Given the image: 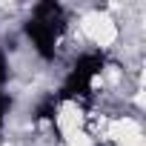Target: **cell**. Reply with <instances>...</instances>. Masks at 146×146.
I'll return each mask as SVG.
<instances>
[{"instance_id":"obj_1","label":"cell","mask_w":146,"mask_h":146,"mask_svg":"<svg viewBox=\"0 0 146 146\" xmlns=\"http://www.w3.org/2000/svg\"><path fill=\"white\" fill-rule=\"evenodd\" d=\"M103 66V54H86L75 63V69H72V75L63 86V98H75V95H89L92 89V78L100 72Z\"/></svg>"},{"instance_id":"obj_2","label":"cell","mask_w":146,"mask_h":146,"mask_svg":"<svg viewBox=\"0 0 146 146\" xmlns=\"http://www.w3.org/2000/svg\"><path fill=\"white\" fill-rule=\"evenodd\" d=\"M57 32H60V26L46 23V20H37V17H32V20L26 23V35L35 40L37 52H40L46 60L54 57V37H57Z\"/></svg>"}]
</instances>
